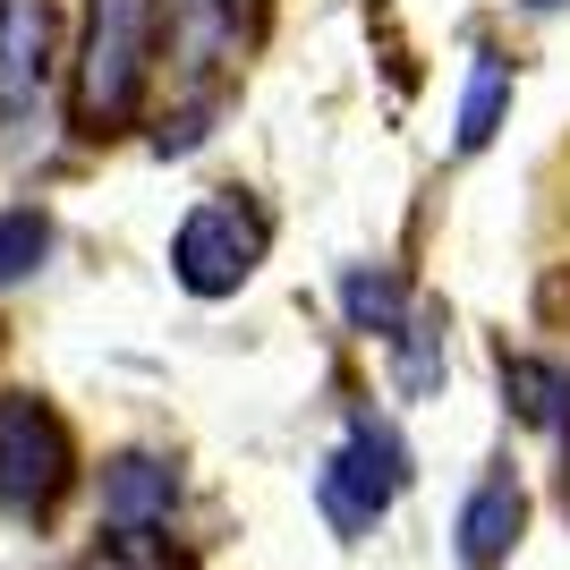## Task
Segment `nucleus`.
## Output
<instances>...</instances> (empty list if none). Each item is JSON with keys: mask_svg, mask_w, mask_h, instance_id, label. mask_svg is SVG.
<instances>
[{"mask_svg": "<svg viewBox=\"0 0 570 570\" xmlns=\"http://www.w3.org/2000/svg\"><path fill=\"white\" fill-rule=\"evenodd\" d=\"M264 247H273L264 205L238 196V188H214V196H196L188 214H179V230H170V273H179L188 298H230L264 264Z\"/></svg>", "mask_w": 570, "mask_h": 570, "instance_id": "3", "label": "nucleus"}, {"mask_svg": "<svg viewBox=\"0 0 570 570\" xmlns=\"http://www.w3.org/2000/svg\"><path fill=\"white\" fill-rule=\"evenodd\" d=\"M341 315H350V333L392 341L409 315H417V298H409V273H401V264H350V282H341Z\"/></svg>", "mask_w": 570, "mask_h": 570, "instance_id": "9", "label": "nucleus"}, {"mask_svg": "<svg viewBox=\"0 0 570 570\" xmlns=\"http://www.w3.org/2000/svg\"><path fill=\"white\" fill-rule=\"evenodd\" d=\"M154 9L163 0H86V35H77V128L111 137L137 111L145 69H154Z\"/></svg>", "mask_w": 570, "mask_h": 570, "instance_id": "1", "label": "nucleus"}, {"mask_svg": "<svg viewBox=\"0 0 570 570\" xmlns=\"http://www.w3.org/2000/svg\"><path fill=\"white\" fill-rule=\"evenodd\" d=\"M77 476V443L60 409L35 392H0V511L9 520H51Z\"/></svg>", "mask_w": 570, "mask_h": 570, "instance_id": "4", "label": "nucleus"}, {"mask_svg": "<svg viewBox=\"0 0 570 570\" xmlns=\"http://www.w3.org/2000/svg\"><path fill=\"white\" fill-rule=\"evenodd\" d=\"M520 9L528 18H553V9H570V0H520Z\"/></svg>", "mask_w": 570, "mask_h": 570, "instance_id": "14", "label": "nucleus"}, {"mask_svg": "<svg viewBox=\"0 0 570 570\" xmlns=\"http://www.w3.org/2000/svg\"><path fill=\"white\" fill-rule=\"evenodd\" d=\"M43 256H51V222L35 214V205H9V214H0V289L26 282V273H43Z\"/></svg>", "mask_w": 570, "mask_h": 570, "instance_id": "12", "label": "nucleus"}, {"mask_svg": "<svg viewBox=\"0 0 570 570\" xmlns=\"http://www.w3.org/2000/svg\"><path fill=\"white\" fill-rule=\"evenodd\" d=\"M392 383H401L409 401L443 392V307L434 298H417V315L392 333Z\"/></svg>", "mask_w": 570, "mask_h": 570, "instance_id": "11", "label": "nucleus"}, {"mask_svg": "<svg viewBox=\"0 0 570 570\" xmlns=\"http://www.w3.org/2000/svg\"><path fill=\"white\" fill-rule=\"evenodd\" d=\"M51 95V0H0V119H35Z\"/></svg>", "mask_w": 570, "mask_h": 570, "instance_id": "5", "label": "nucleus"}, {"mask_svg": "<svg viewBox=\"0 0 570 570\" xmlns=\"http://www.w3.org/2000/svg\"><path fill=\"white\" fill-rule=\"evenodd\" d=\"M562 502H570V469H562Z\"/></svg>", "mask_w": 570, "mask_h": 570, "instance_id": "15", "label": "nucleus"}, {"mask_svg": "<svg viewBox=\"0 0 570 570\" xmlns=\"http://www.w3.org/2000/svg\"><path fill=\"white\" fill-rule=\"evenodd\" d=\"M401 494H409V443H401V426L375 417V409H357L350 434H341V452H324V469H315V511L333 520V537H375V520Z\"/></svg>", "mask_w": 570, "mask_h": 570, "instance_id": "2", "label": "nucleus"}, {"mask_svg": "<svg viewBox=\"0 0 570 570\" xmlns=\"http://www.w3.org/2000/svg\"><path fill=\"white\" fill-rule=\"evenodd\" d=\"M95 570H179V553H170L163 528H111L95 553Z\"/></svg>", "mask_w": 570, "mask_h": 570, "instance_id": "13", "label": "nucleus"}, {"mask_svg": "<svg viewBox=\"0 0 570 570\" xmlns=\"http://www.w3.org/2000/svg\"><path fill=\"white\" fill-rule=\"evenodd\" d=\"M502 111H511V60H502L494 43H476V60H469V95H460V154H485L494 145V128H502Z\"/></svg>", "mask_w": 570, "mask_h": 570, "instance_id": "10", "label": "nucleus"}, {"mask_svg": "<svg viewBox=\"0 0 570 570\" xmlns=\"http://www.w3.org/2000/svg\"><path fill=\"white\" fill-rule=\"evenodd\" d=\"M520 528H528V494H520L511 469H494L469 502H460V528H452L460 537V570H502L511 546H520Z\"/></svg>", "mask_w": 570, "mask_h": 570, "instance_id": "6", "label": "nucleus"}, {"mask_svg": "<svg viewBox=\"0 0 570 570\" xmlns=\"http://www.w3.org/2000/svg\"><path fill=\"white\" fill-rule=\"evenodd\" d=\"M179 502V469L163 452H119L102 460V520L111 528H163Z\"/></svg>", "mask_w": 570, "mask_h": 570, "instance_id": "7", "label": "nucleus"}, {"mask_svg": "<svg viewBox=\"0 0 570 570\" xmlns=\"http://www.w3.org/2000/svg\"><path fill=\"white\" fill-rule=\"evenodd\" d=\"M502 401L537 434H570V357L546 350H502Z\"/></svg>", "mask_w": 570, "mask_h": 570, "instance_id": "8", "label": "nucleus"}]
</instances>
